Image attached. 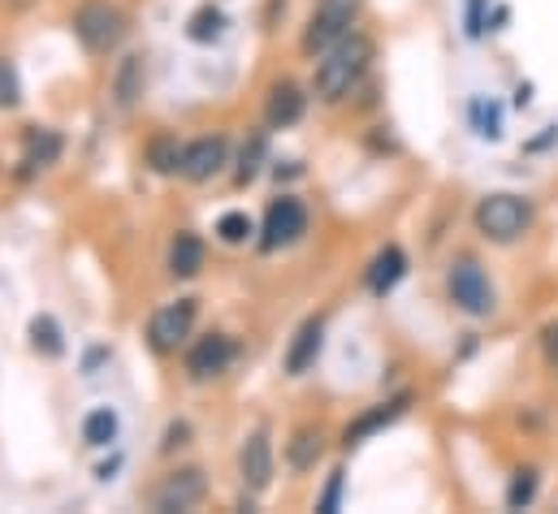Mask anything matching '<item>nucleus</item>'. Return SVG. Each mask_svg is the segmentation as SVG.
Here are the masks:
<instances>
[{
	"instance_id": "30",
	"label": "nucleus",
	"mask_w": 558,
	"mask_h": 514,
	"mask_svg": "<svg viewBox=\"0 0 558 514\" xmlns=\"http://www.w3.org/2000/svg\"><path fill=\"white\" fill-rule=\"evenodd\" d=\"M542 351H546V364L558 372V325H550V329L542 333Z\"/></svg>"
},
{
	"instance_id": "21",
	"label": "nucleus",
	"mask_w": 558,
	"mask_h": 514,
	"mask_svg": "<svg viewBox=\"0 0 558 514\" xmlns=\"http://www.w3.org/2000/svg\"><path fill=\"white\" fill-rule=\"evenodd\" d=\"M147 164L156 173H182V143L173 134H156L147 143Z\"/></svg>"
},
{
	"instance_id": "26",
	"label": "nucleus",
	"mask_w": 558,
	"mask_h": 514,
	"mask_svg": "<svg viewBox=\"0 0 558 514\" xmlns=\"http://www.w3.org/2000/svg\"><path fill=\"white\" fill-rule=\"evenodd\" d=\"M533 498H537V472H533V467H529V472H515V480H511V489H507V506H511V511H524Z\"/></svg>"
},
{
	"instance_id": "6",
	"label": "nucleus",
	"mask_w": 558,
	"mask_h": 514,
	"mask_svg": "<svg viewBox=\"0 0 558 514\" xmlns=\"http://www.w3.org/2000/svg\"><path fill=\"white\" fill-rule=\"evenodd\" d=\"M446 290H450V303L468 316H489L494 311V285H489V277L476 259H454L450 272H446Z\"/></svg>"
},
{
	"instance_id": "14",
	"label": "nucleus",
	"mask_w": 558,
	"mask_h": 514,
	"mask_svg": "<svg viewBox=\"0 0 558 514\" xmlns=\"http://www.w3.org/2000/svg\"><path fill=\"white\" fill-rule=\"evenodd\" d=\"M408 402H412V393H399V397H390V402H381V406H373V411H364L355 424H347V432H342V441L347 445H360L364 437H373V432H381V428H390L403 411H408Z\"/></svg>"
},
{
	"instance_id": "8",
	"label": "nucleus",
	"mask_w": 558,
	"mask_h": 514,
	"mask_svg": "<svg viewBox=\"0 0 558 514\" xmlns=\"http://www.w3.org/2000/svg\"><path fill=\"white\" fill-rule=\"evenodd\" d=\"M307 234V208L294 195H281L265 212V230H260V252H281L290 243H299Z\"/></svg>"
},
{
	"instance_id": "19",
	"label": "nucleus",
	"mask_w": 558,
	"mask_h": 514,
	"mask_svg": "<svg viewBox=\"0 0 558 514\" xmlns=\"http://www.w3.org/2000/svg\"><path fill=\"white\" fill-rule=\"evenodd\" d=\"M22 143H26V156H22L26 169H48V164L61 156V134L48 126H31Z\"/></svg>"
},
{
	"instance_id": "5",
	"label": "nucleus",
	"mask_w": 558,
	"mask_h": 514,
	"mask_svg": "<svg viewBox=\"0 0 558 514\" xmlns=\"http://www.w3.org/2000/svg\"><path fill=\"white\" fill-rule=\"evenodd\" d=\"M195 316H199V303H195V298H173V303L156 307L151 320H147V342H151V351H156V355H178V351L186 346L191 329H195Z\"/></svg>"
},
{
	"instance_id": "4",
	"label": "nucleus",
	"mask_w": 558,
	"mask_h": 514,
	"mask_svg": "<svg viewBox=\"0 0 558 514\" xmlns=\"http://www.w3.org/2000/svg\"><path fill=\"white\" fill-rule=\"evenodd\" d=\"M360 9H364V0H316L312 17L303 26V52L320 57L325 48L347 39L355 30V22H360Z\"/></svg>"
},
{
	"instance_id": "25",
	"label": "nucleus",
	"mask_w": 558,
	"mask_h": 514,
	"mask_svg": "<svg viewBox=\"0 0 558 514\" xmlns=\"http://www.w3.org/2000/svg\"><path fill=\"white\" fill-rule=\"evenodd\" d=\"M252 234H256V225H252V217H247V212H226V217L217 221V238H221V243H230V247L247 243Z\"/></svg>"
},
{
	"instance_id": "11",
	"label": "nucleus",
	"mask_w": 558,
	"mask_h": 514,
	"mask_svg": "<svg viewBox=\"0 0 558 514\" xmlns=\"http://www.w3.org/2000/svg\"><path fill=\"white\" fill-rule=\"evenodd\" d=\"M230 364H234V338L208 333V338H199V342L191 346V355H186V377H191V381H213V377H221Z\"/></svg>"
},
{
	"instance_id": "24",
	"label": "nucleus",
	"mask_w": 558,
	"mask_h": 514,
	"mask_svg": "<svg viewBox=\"0 0 558 514\" xmlns=\"http://www.w3.org/2000/svg\"><path fill=\"white\" fill-rule=\"evenodd\" d=\"M265 156H269V143H265V134L256 130V134L243 143V156H239V173H234V182H239V186H247V182L260 173Z\"/></svg>"
},
{
	"instance_id": "2",
	"label": "nucleus",
	"mask_w": 558,
	"mask_h": 514,
	"mask_svg": "<svg viewBox=\"0 0 558 514\" xmlns=\"http://www.w3.org/2000/svg\"><path fill=\"white\" fill-rule=\"evenodd\" d=\"M126 30H131V17H126L113 0H83V4L74 9V35H78V44H83L92 57L118 52L122 39H126Z\"/></svg>"
},
{
	"instance_id": "29",
	"label": "nucleus",
	"mask_w": 558,
	"mask_h": 514,
	"mask_svg": "<svg viewBox=\"0 0 558 514\" xmlns=\"http://www.w3.org/2000/svg\"><path fill=\"white\" fill-rule=\"evenodd\" d=\"M186 441H191V424H186V419H173V424H169V432H165V445H160V450H165V454H173V450H182Z\"/></svg>"
},
{
	"instance_id": "10",
	"label": "nucleus",
	"mask_w": 558,
	"mask_h": 514,
	"mask_svg": "<svg viewBox=\"0 0 558 514\" xmlns=\"http://www.w3.org/2000/svg\"><path fill=\"white\" fill-rule=\"evenodd\" d=\"M239 480H243L247 493H265L274 485V441H269L265 428L243 441V450H239Z\"/></svg>"
},
{
	"instance_id": "20",
	"label": "nucleus",
	"mask_w": 558,
	"mask_h": 514,
	"mask_svg": "<svg viewBox=\"0 0 558 514\" xmlns=\"http://www.w3.org/2000/svg\"><path fill=\"white\" fill-rule=\"evenodd\" d=\"M31 346H35V355H44V359H61V355H65L61 325H57L52 316H35V320H31Z\"/></svg>"
},
{
	"instance_id": "22",
	"label": "nucleus",
	"mask_w": 558,
	"mask_h": 514,
	"mask_svg": "<svg viewBox=\"0 0 558 514\" xmlns=\"http://www.w3.org/2000/svg\"><path fill=\"white\" fill-rule=\"evenodd\" d=\"M83 441H87L92 450H100V445L118 441V415H113L109 406H96V411L83 419Z\"/></svg>"
},
{
	"instance_id": "16",
	"label": "nucleus",
	"mask_w": 558,
	"mask_h": 514,
	"mask_svg": "<svg viewBox=\"0 0 558 514\" xmlns=\"http://www.w3.org/2000/svg\"><path fill=\"white\" fill-rule=\"evenodd\" d=\"M199 268H204V238L191 234V230L173 234V243H169V272L186 281V277H195Z\"/></svg>"
},
{
	"instance_id": "3",
	"label": "nucleus",
	"mask_w": 558,
	"mask_h": 514,
	"mask_svg": "<svg viewBox=\"0 0 558 514\" xmlns=\"http://www.w3.org/2000/svg\"><path fill=\"white\" fill-rule=\"evenodd\" d=\"M472 221H476V234H481V238L507 247V243H515V238L533 225V204L520 199V195L498 191V195H485V199L476 204V217H472Z\"/></svg>"
},
{
	"instance_id": "23",
	"label": "nucleus",
	"mask_w": 558,
	"mask_h": 514,
	"mask_svg": "<svg viewBox=\"0 0 558 514\" xmlns=\"http://www.w3.org/2000/svg\"><path fill=\"white\" fill-rule=\"evenodd\" d=\"M221 30H226V13H221V9H213V4L195 9L191 26H186V35H191L195 44H213V39H221Z\"/></svg>"
},
{
	"instance_id": "18",
	"label": "nucleus",
	"mask_w": 558,
	"mask_h": 514,
	"mask_svg": "<svg viewBox=\"0 0 558 514\" xmlns=\"http://www.w3.org/2000/svg\"><path fill=\"white\" fill-rule=\"evenodd\" d=\"M403 272H408V256L399 247H386L381 256L373 259V268H368V290L373 294H390L403 281Z\"/></svg>"
},
{
	"instance_id": "13",
	"label": "nucleus",
	"mask_w": 558,
	"mask_h": 514,
	"mask_svg": "<svg viewBox=\"0 0 558 514\" xmlns=\"http://www.w3.org/2000/svg\"><path fill=\"white\" fill-rule=\"evenodd\" d=\"M303 109H307L303 87L290 83V78H281V83H274V91L265 100V122H269V130H286L303 118Z\"/></svg>"
},
{
	"instance_id": "28",
	"label": "nucleus",
	"mask_w": 558,
	"mask_h": 514,
	"mask_svg": "<svg viewBox=\"0 0 558 514\" xmlns=\"http://www.w3.org/2000/svg\"><path fill=\"white\" fill-rule=\"evenodd\" d=\"M342 476H347L342 467H338V472H329V485H325V493H320V502H316V511L320 514L338 511V502H342Z\"/></svg>"
},
{
	"instance_id": "1",
	"label": "nucleus",
	"mask_w": 558,
	"mask_h": 514,
	"mask_svg": "<svg viewBox=\"0 0 558 514\" xmlns=\"http://www.w3.org/2000/svg\"><path fill=\"white\" fill-rule=\"evenodd\" d=\"M368 65H373V39L360 35V30H351L333 48H325L316 57V83H312L316 96H320V105H342L360 87V78L368 74Z\"/></svg>"
},
{
	"instance_id": "12",
	"label": "nucleus",
	"mask_w": 558,
	"mask_h": 514,
	"mask_svg": "<svg viewBox=\"0 0 558 514\" xmlns=\"http://www.w3.org/2000/svg\"><path fill=\"white\" fill-rule=\"evenodd\" d=\"M320 346H325V320L312 316L299 325V333L290 338V351H286V372L290 377H303L316 359H320Z\"/></svg>"
},
{
	"instance_id": "17",
	"label": "nucleus",
	"mask_w": 558,
	"mask_h": 514,
	"mask_svg": "<svg viewBox=\"0 0 558 514\" xmlns=\"http://www.w3.org/2000/svg\"><path fill=\"white\" fill-rule=\"evenodd\" d=\"M113 96H118V105L122 109H135L143 96V57L140 52H126L122 61H118V70H113Z\"/></svg>"
},
{
	"instance_id": "27",
	"label": "nucleus",
	"mask_w": 558,
	"mask_h": 514,
	"mask_svg": "<svg viewBox=\"0 0 558 514\" xmlns=\"http://www.w3.org/2000/svg\"><path fill=\"white\" fill-rule=\"evenodd\" d=\"M17 100H22L17 70H13V61H9V57H0V113H4V109H17Z\"/></svg>"
},
{
	"instance_id": "9",
	"label": "nucleus",
	"mask_w": 558,
	"mask_h": 514,
	"mask_svg": "<svg viewBox=\"0 0 558 514\" xmlns=\"http://www.w3.org/2000/svg\"><path fill=\"white\" fill-rule=\"evenodd\" d=\"M226 160H230L226 134H204V138L182 147V178L186 182H208V178H217L226 169Z\"/></svg>"
},
{
	"instance_id": "15",
	"label": "nucleus",
	"mask_w": 558,
	"mask_h": 514,
	"mask_svg": "<svg viewBox=\"0 0 558 514\" xmlns=\"http://www.w3.org/2000/svg\"><path fill=\"white\" fill-rule=\"evenodd\" d=\"M320 454H325V432L320 428H294L290 432V441H286V463H290V472H312L316 463H320Z\"/></svg>"
},
{
	"instance_id": "7",
	"label": "nucleus",
	"mask_w": 558,
	"mask_h": 514,
	"mask_svg": "<svg viewBox=\"0 0 558 514\" xmlns=\"http://www.w3.org/2000/svg\"><path fill=\"white\" fill-rule=\"evenodd\" d=\"M204 498H208V476L199 467H178V472H169L156 485L151 506L160 514H178V511H195Z\"/></svg>"
}]
</instances>
